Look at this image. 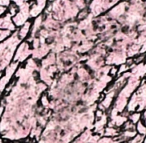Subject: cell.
<instances>
[{
  "label": "cell",
  "mask_w": 146,
  "mask_h": 143,
  "mask_svg": "<svg viewBox=\"0 0 146 143\" xmlns=\"http://www.w3.org/2000/svg\"><path fill=\"white\" fill-rule=\"evenodd\" d=\"M47 0H35L30 3V17L36 18L40 16L42 11L46 8Z\"/></svg>",
  "instance_id": "cell-5"
},
{
  "label": "cell",
  "mask_w": 146,
  "mask_h": 143,
  "mask_svg": "<svg viewBox=\"0 0 146 143\" xmlns=\"http://www.w3.org/2000/svg\"><path fill=\"white\" fill-rule=\"evenodd\" d=\"M108 114L107 113H104L101 117L99 118H95V121L93 123V127H92V132L94 134H97L99 136H103V133H104V129L105 127L107 126L108 124Z\"/></svg>",
  "instance_id": "cell-4"
},
{
  "label": "cell",
  "mask_w": 146,
  "mask_h": 143,
  "mask_svg": "<svg viewBox=\"0 0 146 143\" xmlns=\"http://www.w3.org/2000/svg\"><path fill=\"white\" fill-rule=\"evenodd\" d=\"M146 109V81L142 80L141 84L131 95L126 107L125 113L130 114L132 112H142Z\"/></svg>",
  "instance_id": "cell-1"
},
{
  "label": "cell",
  "mask_w": 146,
  "mask_h": 143,
  "mask_svg": "<svg viewBox=\"0 0 146 143\" xmlns=\"http://www.w3.org/2000/svg\"><path fill=\"white\" fill-rule=\"evenodd\" d=\"M128 120L136 125L139 121H141V112L135 111V112H132L130 114H128Z\"/></svg>",
  "instance_id": "cell-9"
},
{
  "label": "cell",
  "mask_w": 146,
  "mask_h": 143,
  "mask_svg": "<svg viewBox=\"0 0 146 143\" xmlns=\"http://www.w3.org/2000/svg\"><path fill=\"white\" fill-rule=\"evenodd\" d=\"M0 29L1 30H8L12 33L16 31V26L13 23L12 17L8 13H6L4 16L0 17Z\"/></svg>",
  "instance_id": "cell-6"
},
{
  "label": "cell",
  "mask_w": 146,
  "mask_h": 143,
  "mask_svg": "<svg viewBox=\"0 0 146 143\" xmlns=\"http://www.w3.org/2000/svg\"><path fill=\"white\" fill-rule=\"evenodd\" d=\"M143 143H146V137H145V139H144V142Z\"/></svg>",
  "instance_id": "cell-17"
},
{
  "label": "cell",
  "mask_w": 146,
  "mask_h": 143,
  "mask_svg": "<svg viewBox=\"0 0 146 143\" xmlns=\"http://www.w3.org/2000/svg\"><path fill=\"white\" fill-rule=\"evenodd\" d=\"M144 139H145L144 136H141V135L137 134L133 139H131V140L127 141V142H125V143H143Z\"/></svg>",
  "instance_id": "cell-13"
},
{
  "label": "cell",
  "mask_w": 146,
  "mask_h": 143,
  "mask_svg": "<svg viewBox=\"0 0 146 143\" xmlns=\"http://www.w3.org/2000/svg\"><path fill=\"white\" fill-rule=\"evenodd\" d=\"M31 28H32V22L30 20L27 21L25 24H23L21 27H19L18 30H16L17 35H18L19 39L21 41H24L29 37V34L31 32Z\"/></svg>",
  "instance_id": "cell-7"
},
{
  "label": "cell",
  "mask_w": 146,
  "mask_h": 143,
  "mask_svg": "<svg viewBox=\"0 0 146 143\" xmlns=\"http://www.w3.org/2000/svg\"><path fill=\"white\" fill-rule=\"evenodd\" d=\"M120 143H125V142H120Z\"/></svg>",
  "instance_id": "cell-18"
},
{
  "label": "cell",
  "mask_w": 146,
  "mask_h": 143,
  "mask_svg": "<svg viewBox=\"0 0 146 143\" xmlns=\"http://www.w3.org/2000/svg\"><path fill=\"white\" fill-rule=\"evenodd\" d=\"M120 131L121 129L116 128V127H112V126H106L104 129V133L103 136L104 137H109V138H116V137L119 136Z\"/></svg>",
  "instance_id": "cell-8"
},
{
  "label": "cell",
  "mask_w": 146,
  "mask_h": 143,
  "mask_svg": "<svg viewBox=\"0 0 146 143\" xmlns=\"http://www.w3.org/2000/svg\"><path fill=\"white\" fill-rule=\"evenodd\" d=\"M133 129H135V124H133V123L130 122L129 120H127L124 123L123 126H122L121 130H133Z\"/></svg>",
  "instance_id": "cell-14"
},
{
  "label": "cell",
  "mask_w": 146,
  "mask_h": 143,
  "mask_svg": "<svg viewBox=\"0 0 146 143\" xmlns=\"http://www.w3.org/2000/svg\"><path fill=\"white\" fill-rule=\"evenodd\" d=\"M108 126L116 127V128L121 129L124 123L128 120V114L125 112L123 113H115V112H110L108 114Z\"/></svg>",
  "instance_id": "cell-3"
},
{
  "label": "cell",
  "mask_w": 146,
  "mask_h": 143,
  "mask_svg": "<svg viewBox=\"0 0 146 143\" xmlns=\"http://www.w3.org/2000/svg\"><path fill=\"white\" fill-rule=\"evenodd\" d=\"M96 143H120L119 139L116 138H109V137H100L99 140Z\"/></svg>",
  "instance_id": "cell-12"
},
{
  "label": "cell",
  "mask_w": 146,
  "mask_h": 143,
  "mask_svg": "<svg viewBox=\"0 0 146 143\" xmlns=\"http://www.w3.org/2000/svg\"><path fill=\"white\" fill-rule=\"evenodd\" d=\"M141 121L145 124V126H146V109L141 112Z\"/></svg>",
  "instance_id": "cell-16"
},
{
  "label": "cell",
  "mask_w": 146,
  "mask_h": 143,
  "mask_svg": "<svg viewBox=\"0 0 146 143\" xmlns=\"http://www.w3.org/2000/svg\"><path fill=\"white\" fill-rule=\"evenodd\" d=\"M135 130H136V132H137V134L146 137V126L142 121H139V122L135 125Z\"/></svg>",
  "instance_id": "cell-11"
},
{
  "label": "cell",
  "mask_w": 146,
  "mask_h": 143,
  "mask_svg": "<svg viewBox=\"0 0 146 143\" xmlns=\"http://www.w3.org/2000/svg\"><path fill=\"white\" fill-rule=\"evenodd\" d=\"M7 13V7L5 6H0V17L4 16Z\"/></svg>",
  "instance_id": "cell-15"
},
{
  "label": "cell",
  "mask_w": 146,
  "mask_h": 143,
  "mask_svg": "<svg viewBox=\"0 0 146 143\" xmlns=\"http://www.w3.org/2000/svg\"><path fill=\"white\" fill-rule=\"evenodd\" d=\"M40 103H41V107L44 109H50V100H49V96L46 93H43L40 97Z\"/></svg>",
  "instance_id": "cell-10"
},
{
  "label": "cell",
  "mask_w": 146,
  "mask_h": 143,
  "mask_svg": "<svg viewBox=\"0 0 146 143\" xmlns=\"http://www.w3.org/2000/svg\"><path fill=\"white\" fill-rule=\"evenodd\" d=\"M30 55H32V48L30 47V43H28L26 40L21 41L15 50L13 62H17L19 64L23 63L28 60Z\"/></svg>",
  "instance_id": "cell-2"
}]
</instances>
